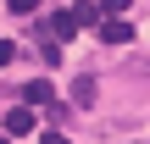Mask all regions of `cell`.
I'll use <instances>...</instances> for the list:
<instances>
[{
	"instance_id": "1",
	"label": "cell",
	"mask_w": 150,
	"mask_h": 144,
	"mask_svg": "<svg viewBox=\"0 0 150 144\" xmlns=\"http://www.w3.org/2000/svg\"><path fill=\"white\" fill-rule=\"evenodd\" d=\"M22 100H28V111H45V105H56V89H50V78H33V83L22 89Z\"/></svg>"
},
{
	"instance_id": "2",
	"label": "cell",
	"mask_w": 150,
	"mask_h": 144,
	"mask_svg": "<svg viewBox=\"0 0 150 144\" xmlns=\"http://www.w3.org/2000/svg\"><path fill=\"white\" fill-rule=\"evenodd\" d=\"M39 33L61 44V39H72V33H78V22H72V11H50V28H39Z\"/></svg>"
},
{
	"instance_id": "3",
	"label": "cell",
	"mask_w": 150,
	"mask_h": 144,
	"mask_svg": "<svg viewBox=\"0 0 150 144\" xmlns=\"http://www.w3.org/2000/svg\"><path fill=\"white\" fill-rule=\"evenodd\" d=\"M22 133H33V111L28 105H11L6 111V139H22Z\"/></svg>"
},
{
	"instance_id": "4",
	"label": "cell",
	"mask_w": 150,
	"mask_h": 144,
	"mask_svg": "<svg viewBox=\"0 0 150 144\" xmlns=\"http://www.w3.org/2000/svg\"><path fill=\"white\" fill-rule=\"evenodd\" d=\"M100 39H106V44H128V39H134V22L111 17V22H100Z\"/></svg>"
},
{
	"instance_id": "5",
	"label": "cell",
	"mask_w": 150,
	"mask_h": 144,
	"mask_svg": "<svg viewBox=\"0 0 150 144\" xmlns=\"http://www.w3.org/2000/svg\"><path fill=\"white\" fill-rule=\"evenodd\" d=\"M95 17H100L95 0H78V6H72V22H78V28H95Z\"/></svg>"
},
{
	"instance_id": "6",
	"label": "cell",
	"mask_w": 150,
	"mask_h": 144,
	"mask_svg": "<svg viewBox=\"0 0 150 144\" xmlns=\"http://www.w3.org/2000/svg\"><path fill=\"white\" fill-rule=\"evenodd\" d=\"M89 100H95V78H78L72 83V105H89Z\"/></svg>"
},
{
	"instance_id": "7",
	"label": "cell",
	"mask_w": 150,
	"mask_h": 144,
	"mask_svg": "<svg viewBox=\"0 0 150 144\" xmlns=\"http://www.w3.org/2000/svg\"><path fill=\"white\" fill-rule=\"evenodd\" d=\"M95 11H100V17H122V11H128V0H100Z\"/></svg>"
},
{
	"instance_id": "8",
	"label": "cell",
	"mask_w": 150,
	"mask_h": 144,
	"mask_svg": "<svg viewBox=\"0 0 150 144\" xmlns=\"http://www.w3.org/2000/svg\"><path fill=\"white\" fill-rule=\"evenodd\" d=\"M11 61H17V44H11V39H0V67H11Z\"/></svg>"
},
{
	"instance_id": "9",
	"label": "cell",
	"mask_w": 150,
	"mask_h": 144,
	"mask_svg": "<svg viewBox=\"0 0 150 144\" xmlns=\"http://www.w3.org/2000/svg\"><path fill=\"white\" fill-rule=\"evenodd\" d=\"M6 6H11L17 17H28V11H39V0H6Z\"/></svg>"
},
{
	"instance_id": "10",
	"label": "cell",
	"mask_w": 150,
	"mask_h": 144,
	"mask_svg": "<svg viewBox=\"0 0 150 144\" xmlns=\"http://www.w3.org/2000/svg\"><path fill=\"white\" fill-rule=\"evenodd\" d=\"M39 144H67V139H61V133H45V139H39Z\"/></svg>"
},
{
	"instance_id": "11",
	"label": "cell",
	"mask_w": 150,
	"mask_h": 144,
	"mask_svg": "<svg viewBox=\"0 0 150 144\" xmlns=\"http://www.w3.org/2000/svg\"><path fill=\"white\" fill-rule=\"evenodd\" d=\"M0 144H11V139H6V133H0Z\"/></svg>"
}]
</instances>
